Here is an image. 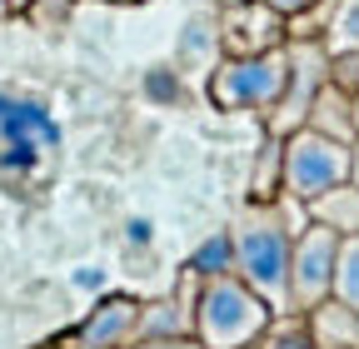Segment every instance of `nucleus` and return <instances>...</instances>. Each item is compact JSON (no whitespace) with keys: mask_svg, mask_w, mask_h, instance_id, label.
<instances>
[{"mask_svg":"<svg viewBox=\"0 0 359 349\" xmlns=\"http://www.w3.org/2000/svg\"><path fill=\"white\" fill-rule=\"evenodd\" d=\"M299 230H290L280 220L275 205H255L245 220L235 225V275L269 304V310H285V280H290V245Z\"/></svg>","mask_w":359,"mask_h":349,"instance_id":"nucleus-1","label":"nucleus"},{"mask_svg":"<svg viewBox=\"0 0 359 349\" xmlns=\"http://www.w3.org/2000/svg\"><path fill=\"white\" fill-rule=\"evenodd\" d=\"M269 304L240 280V275H210L200 299H195V334L205 349H245L269 329Z\"/></svg>","mask_w":359,"mask_h":349,"instance_id":"nucleus-2","label":"nucleus"},{"mask_svg":"<svg viewBox=\"0 0 359 349\" xmlns=\"http://www.w3.org/2000/svg\"><path fill=\"white\" fill-rule=\"evenodd\" d=\"M339 180H349V145L330 140L320 130H290L280 140V195L294 205H309L314 195L334 190Z\"/></svg>","mask_w":359,"mask_h":349,"instance_id":"nucleus-3","label":"nucleus"},{"mask_svg":"<svg viewBox=\"0 0 359 349\" xmlns=\"http://www.w3.org/2000/svg\"><path fill=\"white\" fill-rule=\"evenodd\" d=\"M285 75H290L285 46L264 55H235L210 75V100L219 110H269L285 95Z\"/></svg>","mask_w":359,"mask_h":349,"instance_id":"nucleus-4","label":"nucleus"},{"mask_svg":"<svg viewBox=\"0 0 359 349\" xmlns=\"http://www.w3.org/2000/svg\"><path fill=\"white\" fill-rule=\"evenodd\" d=\"M50 150H60V125H55L50 110H45V100L0 90V170L6 165L30 170Z\"/></svg>","mask_w":359,"mask_h":349,"instance_id":"nucleus-5","label":"nucleus"},{"mask_svg":"<svg viewBox=\"0 0 359 349\" xmlns=\"http://www.w3.org/2000/svg\"><path fill=\"white\" fill-rule=\"evenodd\" d=\"M334 259H339V235L314 225L294 235L290 245V280H285V310H314L334 289Z\"/></svg>","mask_w":359,"mask_h":349,"instance_id":"nucleus-6","label":"nucleus"},{"mask_svg":"<svg viewBox=\"0 0 359 349\" xmlns=\"http://www.w3.org/2000/svg\"><path fill=\"white\" fill-rule=\"evenodd\" d=\"M285 25L290 15H280L264 0H245V6H224V25H219V46L230 55H264L285 46Z\"/></svg>","mask_w":359,"mask_h":349,"instance_id":"nucleus-7","label":"nucleus"},{"mask_svg":"<svg viewBox=\"0 0 359 349\" xmlns=\"http://www.w3.org/2000/svg\"><path fill=\"white\" fill-rule=\"evenodd\" d=\"M130 339H140V304L110 294L70 329L65 349H130Z\"/></svg>","mask_w":359,"mask_h":349,"instance_id":"nucleus-8","label":"nucleus"},{"mask_svg":"<svg viewBox=\"0 0 359 349\" xmlns=\"http://www.w3.org/2000/svg\"><path fill=\"white\" fill-rule=\"evenodd\" d=\"M304 210H309V220H314V225L334 230L339 240L359 235V185H354V180H339L334 190L314 195V200H309Z\"/></svg>","mask_w":359,"mask_h":349,"instance_id":"nucleus-9","label":"nucleus"},{"mask_svg":"<svg viewBox=\"0 0 359 349\" xmlns=\"http://www.w3.org/2000/svg\"><path fill=\"white\" fill-rule=\"evenodd\" d=\"M304 125H309V130H320V135H330V140H344V145L359 135V125H354V100H349L344 90H334L330 80L320 85V95L309 100Z\"/></svg>","mask_w":359,"mask_h":349,"instance_id":"nucleus-10","label":"nucleus"},{"mask_svg":"<svg viewBox=\"0 0 359 349\" xmlns=\"http://www.w3.org/2000/svg\"><path fill=\"white\" fill-rule=\"evenodd\" d=\"M190 320L180 315V299H160V304H140V339H185Z\"/></svg>","mask_w":359,"mask_h":349,"instance_id":"nucleus-11","label":"nucleus"},{"mask_svg":"<svg viewBox=\"0 0 359 349\" xmlns=\"http://www.w3.org/2000/svg\"><path fill=\"white\" fill-rule=\"evenodd\" d=\"M190 275H200V280H210V275H235V240H230V230L210 235V240L190 254Z\"/></svg>","mask_w":359,"mask_h":349,"instance_id":"nucleus-12","label":"nucleus"},{"mask_svg":"<svg viewBox=\"0 0 359 349\" xmlns=\"http://www.w3.org/2000/svg\"><path fill=\"white\" fill-rule=\"evenodd\" d=\"M339 304L359 315V235L339 240V259H334V289H330Z\"/></svg>","mask_w":359,"mask_h":349,"instance_id":"nucleus-13","label":"nucleus"},{"mask_svg":"<svg viewBox=\"0 0 359 349\" xmlns=\"http://www.w3.org/2000/svg\"><path fill=\"white\" fill-rule=\"evenodd\" d=\"M325 50H359V0H339L334 20L325 25Z\"/></svg>","mask_w":359,"mask_h":349,"instance_id":"nucleus-14","label":"nucleus"},{"mask_svg":"<svg viewBox=\"0 0 359 349\" xmlns=\"http://www.w3.org/2000/svg\"><path fill=\"white\" fill-rule=\"evenodd\" d=\"M70 6H75V0H30L25 15H30L35 25H55V20H65V15H70Z\"/></svg>","mask_w":359,"mask_h":349,"instance_id":"nucleus-15","label":"nucleus"},{"mask_svg":"<svg viewBox=\"0 0 359 349\" xmlns=\"http://www.w3.org/2000/svg\"><path fill=\"white\" fill-rule=\"evenodd\" d=\"M269 349H320V344H314V334H309V329H299V324H294V329H280Z\"/></svg>","mask_w":359,"mask_h":349,"instance_id":"nucleus-16","label":"nucleus"},{"mask_svg":"<svg viewBox=\"0 0 359 349\" xmlns=\"http://www.w3.org/2000/svg\"><path fill=\"white\" fill-rule=\"evenodd\" d=\"M264 6H275L280 15H294V20H299V15H309V11H320L325 0H264Z\"/></svg>","mask_w":359,"mask_h":349,"instance_id":"nucleus-17","label":"nucleus"},{"mask_svg":"<svg viewBox=\"0 0 359 349\" xmlns=\"http://www.w3.org/2000/svg\"><path fill=\"white\" fill-rule=\"evenodd\" d=\"M145 349H205L195 339H145Z\"/></svg>","mask_w":359,"mask_h":349,"instance_id":"nucleus-18","label":"nucleus"},{"mask_svg":"<svg viewBox=\"0 0 359 349\" xmlns=\"http://www.w3.org/2000/svg\"><path fill=\"white\" fill-rule=\"evenodd\" d=\"M349 180H354V185H359V135H354V140H349Z\"/></svg>","mask_w":359,"mask_h":349,"instance_id":"nucleus-19","label":"nucleus"},{"mask_svg":"<svg viewBox=\"0 0 359 349\" xmlns=\"http://www.w3.org/2000/svg\"><path fill=\"white\" fill-rule=\"evenodd\" d=\"M130 240L145 245V240H150V220H130Z\"/></svg>","mask_w":359,"mask_h":349,"instance_id":"nucleus-20","label":"nucleus"},{"mask_svg":"<svg viewBox=\"0 0 359 349\" xmlns=\"http://www.w3.org/2000/svg\"><path fill=\"white\" fill-rule=\"evenodd\" d=\"M6 6H11V11H25V6H30V0H6Z\"/></svg>","mask_w":359,"mask_h":349,"instance_id":"nucleus-21","label":"nucleus"},{"mask_svg":"<svg viewBox=\"0 0 359 349\" xmlns=\"http://www.w3.org/2000/svg\"><path fill=\"white\" fill-rule=\"evenodd\" d=\"M349 100H354V125H359V90H354V95H349Z\"/></svg>","mask_w":359,"mask_h":349,"instance_id":"nucleus-22","label":"nucleus"},{"mask_svg":"<svg viewBox=\"0 0 359 349\" xmlns=\"http://www.w3.org/2000/svg\"><path fill=\"white\" fill-rule=\"evenodd\" d=\"M215 6H245V0H215Z\"/></svg>","mask_w":359,"mask_h":349,"instance_id":"nucleus-23","label":"nucleus"},{"mask_svg":"<svg viewBox=\"0 0 359 349\" xmlns=\"http://www.w3.org/2000/svg\"><path fill=\"white\" fill-rule=\"evenodd\" d=\"M115 6H140V0H115Z\"/></svg>","mask_w":359,"mask_h":349,"instance_id":"nucleus-24","label":"nucleus"},{"mask_svg":"<svg viewBox=\"0 0 359 349\" xmlns=\"http://www.w3.org/2000/svg\"><path fill=\"white\" fill-rule=\"evenodd\" d=\"M0 15H11V6H6V0H0Z\"/></svg>","mask_w":359,"mask_h":349,"instance_id":"nucleus-25","label":"nucleus"}]
</instances>
